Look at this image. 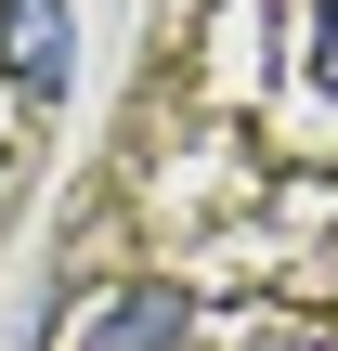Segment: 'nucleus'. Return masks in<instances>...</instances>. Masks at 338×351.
Listing matches in <instances>:
<instances>
[{"label": "nucleus", "mask_w": 338, "mask_h": 351, "mask_svg": "<svg viewBox=\"0 0 338 351\" xmlns=\"http://www.w3.org/2000/svg\"><path fill=\"white\" fill-rule=\"evenodd\" d=\"M313 78L338 91V0H326V26H313Z\"/></svg>", "instance_id": "7ed1b4c3"}, {"label": "nucleus", "mask_w": 338, "mask_h": 351, "mask_svg": "<svg viewBox=\"0 0 338 351\" xmlns=\"http://www.w3.org/2000/svg\"><path fill=\"white\" fill-rule=\"evenodd\" d=\"M0 78H13L26 104H65V78H78V26H65V0H0Z\"/></svg>", "instance_id": "f257e3e1"}, {"label": "nucleus", "mask_w": 338, "mask_h": 351, "mask_svg": "<svg viewBox=\"0 0 338 351\" xmlns=\"http://www.w3.org/2000/svg\"><path fill=\"white\" fill-rule=\"evenodd\" d=\"M78 351H195V300H182V287H117V300L78 326Z\"/></svg>", "instance_id": "f03ea898"}]
</instances>
